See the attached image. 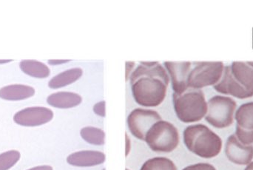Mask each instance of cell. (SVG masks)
<instances>
[{
  "label": "cell",
  "instance_id": "obj_21",
  "mask_svg": "<svg viewBox=\"0 0 253 170\" xmlns=\"http://www.w3.org/2000/svg\"><path fill=\"white\" fill-rule=\"evenodd\" d=\"M181 170H216L213 165L208 163H198L189 165Z\"/></svg>",
  "mask_w": 253,
  "mask_h": 170
},
{
  "label": "cell",
  "instance_id": "obj_29",
  "mask_svg": "<svg viewBox=\"0 0 253 170\" xmlns=\"http://www.w3.org/2000/svg\"><path fill=\"white\" fill-rule=\"evenodd\" d=\"M126 170H129V169H126Z\"/></svg>",
  "mask_w": 253,
  "mask_h": 170
},
{
  "label": "cell",
  "instance_id": "obj_7",
  "mask_svg": "<svg viewBox=\"0 0 253 170\" xmlns=\"http://www.w3.org/2000/svg\"><path fill=\"white\" fill-rule=\"evenodd\" d=\"M224 67L222 62H198L189 74L188 87L202 89L206 86H214L221 80Z\"/></svg>",
  "mask_w": 253,
  "mask_h": 170
},
{
  "label": "cell",
  "instance_id": "obj_5",
  "mask_svg": "<svg viewBox=\"0 0 253 170\" xmlns=\"http://www.w3.org/2000/svg\"><path fill=\"white\" fill-rule=\"evenodd\" d=\"M144 141L156 153H172L179 144V132L175 125L162 119L147 131Z\"/></svg>",
  "mask_w": 253,
  "mask_h": 170
},
{
  "label": "cell",
  "instance_id": "obj_19",
  "mask_svg": "<svg viewBox=\"0 0 253 170\" xmlns=\"http://www.w3.org/2000/svg\"><path fill=\"white\" fill-rule=\"evenodd\" d=\"M140 170H178L176 165L168 158L155 157L146 161Z\"/></svg>",
  "mask_w": 253,
  "mask_h": 170
},
{
  "label": "cell",
  "instance_id": "obj_10",
  "mask_svg": "<svg viewBox=\"0 0 253 170\" xmlns=\"http://www.w3.org/2000/svg\"><path fill=\"white\" fill-rule=\"evenodd\" d=\"M50 109L43 107H27L13 116L15 123L23 127H38L48 123L53 119Z\"/></svg>",
  "mask_w": 253,
  "mask_h": 170
},
{
  "label": "cell",
  "instance_id": "obj_24",
  "mask_svg": "<svg viewBox=\"0 0 253 170\" xmlns=\"http://www.w3.org/2000/svg\"><path fill=\"white\" fill-rule=\"evenodd\" d=\"M126 156L130 153L131 150V140L129 138V135L126 133Z\"/></svg>",
  "mask_w": 253,
  "mask_h": 170
},
{
  "label": "cell",
  "instance_id": "obj_18",
  "mask_svg": "<svg viewBox=\"0 0 253 170\" xmlns=\"http://www.w3.org/2000/svg\"><path fill=\"white\" fill-rule=\"evenodd\" d=\"M80 135L84 141L92 145L102 146L105 144V133L99 128L85 127L80 131Z\"/></svg>",
  "mask_w": 253,
  "mask_h": 170
},
{
  "label": "cell",
  "instance_id": "obj_22",
  "mask_svg": "<svg viewBox=\"0 0 253 170\" xmlns=\"http://www.w3.org/2000/svg\"><path fill=\"white\" fill-rule=\"evenodd\" d=\"M93 110L95 114L100 116V117H105V101H101L99 102L96 103L93 106Z\"/></svg>",
  "mask_w": 253,
  "mask_h": 170
},
{
  "label": "cell",
  "instance_id": "obj_25",
  "mask_svg": "<svg viewBox=\"0 0 253 170\" xmlns=\"http://www.w3.org/2000/svg\"><path fill=\"white\" fill-rule=\"evenodd\" d=\"M70 60H58V59H53V60H49L48 64L51 65H63V64L69 62Z\"/></svg>",
  "mask_w": 253,
  "mask_h": 170
},
{
  "label": "cell",
  "instance_id": "obj_20",
  "mask_svg": "<svg viewBox=\"0 0 253 170\" xmlns=\"http://www.w3.org/2000/svg\"><path fill=\"white\" fill-rule=\"evenodd\" d=\"M21 155L16 150H9L0 154V170L11 169L20 159Z\"/></svg>",
  "mask_w": 253,
  "mask_h": 170
},
{
  "label": "cell",
  "instance_id": "obj_27",
  "mask_svg": "<svg viewBox=\"0 0 253 170\" xmlns=\"http://www.w3.org/2000/svg\"><path fill=\"white\" fill-rule=\"evenodd\" d=\"M245 170H253V162H251L249 165H247V168Z\"/></svg>",
  "mask_w": 253,
  "mask_h": 170
},
{
  "label": "cell",
  "instance_id": "obj_4",
  "mask_svg": "<svg viewBox=\"0 0 253 170\" xmlns=\"http://www.w3.org/2000/svg\"><path fill=\"white\" fill-rule=\"evenodd\" d=\"M173 105L178 119L186 124L200 122L208 113V102L202 89L188 88L183 93H174Z\"/></svg>",
  "mask_w": 253,
  "mask_h": 170
},
{
  "label": "cell",
  "instance_id": "obj_2",
  "mask_svg": "<svg viewBox=\"0 0 253 170\" xmlns=\"http://www.w3.org/2000/svg\"><path fill=\"white\" fill-rule=\"evenodd\" d=\"M219 93L239 99L253 97V62H233L224 67L220 81L214 85Z\"/></svg>",
  "mask_w": 253,
  "mask_h": 170
},
{
  "label": "cell",
  "instance_id": "obj_28",
  "mask_svg": "<svg viewBox=\"0 0 253 170\" xmlns=\"http://www.w3.org/2000/svg\"><path fill=\"white\" fill-rule=\"evenodd\" d=\"M13 60H1V59H0V65H1V64H5V63H8V62H12Z\"/></svg>",
  "mask_w": 253,
  "mask_h": 170
},
{
  "label": "cell",
  "instance_id": "obj_8",
  "mask_svg": "<svg viewBox=\"0 0 253 170\" xmlns=\"http://www.w3.org/2000/svg\"><path fill=\"white\" fill-rule=\"evenodd\" d=\"M162 117L158 112L148 109L136 108L132 110L126 119L128 129L137 139L144 141L150 128Z\"/></svg>",
  "mask_w": 253,
  "mask_h": 170
},
{
  "label": "cell",
  "instance_id": "obj_17",
  "mask_svg": "<svg viewBox=\"0 0 253 170\" xmlns=\"http://www.w3.org/2000/svg\"><path fill=\"white\" fill-rule=\"evenodd\" d=\"M19 67L22 72L34 78H47L50 74L48 67L38 61L23 60L19 64Z\"/></svg>",
  "mask_w": 253,
  "mask_h": 170
},
{
  "label": "cell",
  "instance_id": "obj_12",
  "mask_svg": "<svg viewBox=\"0 0 253 170\" xmlns=\"http://www.w3.org/2000/svg\"><path fill=\"white\" fill-rule=\"evenodd\" d=\"M166 71L169 74L172 87L175 94H181L188 89L187 79L191 70L190 62H165Z\"/></svg>",
  "mask_w": 253,
  "mask_h": 170
},
{
  "label": "cell",
  "instance_id": "obj_13",
  "mask_svg": "<svg viewBox=\"0 0 253 170\" xmlns=\"http://www.w3.org/2000/svg\"><path fill=\"white\" fill-rule=\"evenodd\" d=\"M105 155L96 150H82L71 153L67 158V162L77 168H93L105 163Z\"/></svg>",
  "mask_w": 253,
  "mask_h": 170
},
{
  "label": "cell",
  "instance_id": "obj_9",
  "mask_svg": "<svg viewBox=\"0 0 253 170\" xmlns=\"http://www.w3.org/2000/svg\"><path fill=\"white\" fill-rule=\"evenodd\" d=\"M238 139L246 145L253 144V101L242 104L235 113Z\"/></svg>",
  "mask_w": 253,
  "mask_h": 170
},
{
  "label": "cell",
  "instance_id": "obj_16",
  "mask_svg": "<svg viewBox=\"0 0 253 170\" xmlns=\"http://www.w3.org/2000/svg\"><path fill=\"white\" fill-rule=\"evenodd\" d=\"M83 71L80 68H71L56 75L52 78L48 83L51 89H59L76 83L81 78Z\"/></svg>",
  "mask_w": 253,
  "mask_h": 170
},
{
  "label": "cell",
  "instance_id": "obj_14",
  "mask_svg": "<svg viewBox=\"0 0 253 170\" xmlns=\"http://www.w3.org/2000/svg\"><path fill=\"white\" fill-rule=\"evenodd\" d=\"M83 101L80 94L73 92H55L49 95L47 102L49 105L59 109H70L77 107Z\"/></svg>",
  "mask_w": 253,
  "mask_h": 170
},
{
  "label": "cell",
  "instance_id": "obj_26",
  "mask_svg": "<svg viewBox=\"0 0 253 170\" xmlns=\"http://www.w3.org/2000/svg\"><path fill=\"white\" fill-rule=\"evenodd\" d=\"M28 170H53V168L48 165H43V166L35 167Z\"/></svg>",
  "mask_w": 253,
  "mask_h": 170
},
{
  "label": "cell",
  "instance_id": "obj_15",
  "mask_svg": "<svg viewBox=\"0 0 253 170\" xmlns=\"http://www.w3.org/2000/svg\"><path fill=\"white\" fill-rule=\"evenodd\" d=\"M35 89L23 85H12L0 89V98L7 101H22L34 96Z\"/></svg>",
  "mask_w": 253,
  "mask_h": 170
},
{
  "label": "cell",
  "instance_id": "obj_23",
  "mask_svg": "<svg viewBox=\"0 0 253 170\" xmlns=\"http://www.w3.org/2000/svg\"><path fill=\"white\" fill-rule=\"evenodd\" d=\"M135 66V62H126V81L129 80L131 74H132V70Z\"/></svg>",
  "mask_w": 253,
  "mask_h": 170
},
{
  "label": "cell",
  "instance_id": "obj_3",
  "mask_svg": "<svg viewBox=\"0 0 253 170\" xmlns=\"http://www.w3.org/2000/svg\"><path fill=\"white\" fill-rule=\"evenodd\" d=\"M183 138L189 151L202 159L216 157L222 150L221 137L206 125H190L183 132Z\"/></svg>",
  "mask_w": 253,
  "mask_h": 170
},
{
  "label": "cell",
  "instance_id": "obj_1",
  "mask_svg": "<svg viewBox=\"0 0 253 170\" xmlns=\"http://www.w3.org/2000/svg\"><path fill=\"white\" fill-rule=\"evenodd\" d=\"M129 77L134 100L144 107L163 103L169 83L168 71L158 62H141Z\"/></svg>",
  "mask_w": 253,
  "mask_h": 170
},
{
  "label": "cell",
  "instance_id": "obj_11",
  "mask_svg": "<svg viewBox=\"0 0 253 170\" xmlns=\"http://www.w3.org/2000/svg\"><path fill=\"white\" fill-rule=\"evenodd\" d=\"M224 151L227 159L235 165H248L252 162L253 145L244 144L235 134L227 138Z\"/></svg>",
  "mask_w": 253,
  "mask_h": 170
},
{
  "label": "cell",
  "instance_id": "obj_6",
  "mask_svg": "<svg viewBox=\"0 0 253 170\" xmlns=\"http://www.w3.org/2000/svg\"><path fill=\"white\" fill-rule=\"evenodd\" d=\"M237 103L233 98L224 95H215L208 102L205 120L218 129L229 128L234 122Z\"/></svg>",
  "mask_w": 253,
  "mask_h": 170
}]
</instances>
